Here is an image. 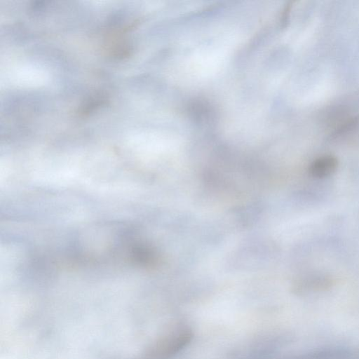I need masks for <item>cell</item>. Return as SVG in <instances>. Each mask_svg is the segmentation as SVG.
<instances>
[{
  "mask_svg": "<svg viewBox=\"0 0 359 359\" xmlns=\"http://www.w3.org/2000/svg\"><path fill=\"white\" fill-rule=\"evenodd\" d=\"M192 339L188 328H181L165 337L157 346L156 354L161 359H167L185 347Z\"/></svg>",
  "mask_w": 359,
  "mask_h": 359,
  "instance_id": "cell-1",
  "label": "cell"
},
{
  "mask_svg": "<svg viewBox=\"0 0 359 359\" xmlns=\"http://www.w3.org/2000/svg\"><path fill=\"white\" fill-rule=\"evenodd\" d=\"M337 167V158L330 155L321 156L312 162L310 172L313 177L323 178L332 175Z\"/></svg>",
  "mask_w": 359,
  "mask_h": 359,
  "instance_id": "cell-2",
  "label": "cell"
}]
</instances>
